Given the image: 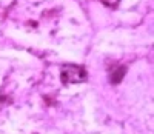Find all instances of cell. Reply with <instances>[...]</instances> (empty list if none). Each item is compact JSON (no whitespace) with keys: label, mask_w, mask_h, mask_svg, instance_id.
<instances>
[{"label":"cell","mask_w":154,"mask_h":134,"mask_svg":"<svg viewBox=\"0 0 154 134\" xmlns=\"http://www.w3.org/2000/svg\"><path fill=\"white\" fill-rule=\"evenodd\" d=\"M60 80L65 85L69 83H82L86 80V71L79 65H63L60 70Z\"/></svg>","instance_id":"obj_1"},{"label":"cell","mask_w":154,"mask_h":134,"mask_svg":"<svg viewBox=\"0 0 154 134\" xmlns=\"http://www.w3.org/2000/svg\"><path fill=\"white\" fill-rule=\"evenodd\" d=\"M103 5H106V6H111V8H114V6H117V3L120 2V0H100Z\"/></svg>","instance_id":"obj_3"},{"label":"cell","mask_w":154,"mask_h":134,"mask_svg":"<svg viewBox=\"0 0 154 134\" xmlns=\"http://www.w3.org/2000/svg\"><path fill=\"white\" fill-rule=\"evenodd\" d=\"M123 76H125V68H117L112 74H111V82L116 85V83H119L120 80L123 79Z\"/></svg>","instance_id":"obj_2"}]
</instances>
